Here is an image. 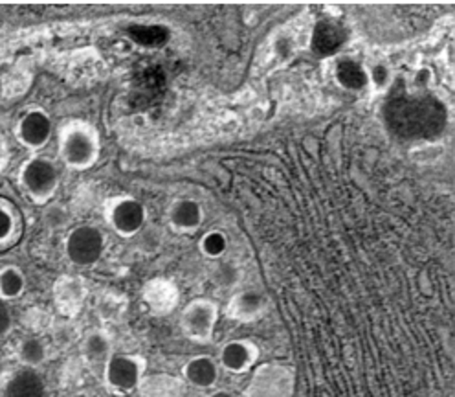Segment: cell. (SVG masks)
<instances>
[{"label": "cell", "instance_id": "484cf974", "mask_svg": "<svg viewBox=\"0 0 455 397\" xmlns=\"http://www.w3.org/2000/svg\"><path fill=\"white\" fill-rule=\"evenodd\" d=\"M212 397H232V395L228 393V392H217V393H213Z\"/></svg>", "mask_w": 455, "mask_h": 397}, {"label": "cell", "instance_id": "7a4b0ae2", "mask_svg": "<svg viewBox=\"0 0 455 397\" xmlns=\"http://www.w3.org/2000/svg\"><path fill=\"white\" fill-rule=\"evenodd\" d=\"M19 182L32 201L46 203L60 184V174L48 158L32 157L20 166Z\"/></svg>", "mask_w": 455, "mask_h": 397}, {"label": "cell", "instance_id": "4fadbf2b", "mask_svg": "<svg viewBox=\"0 0 455 397\" xmlns=\"http://www.w3.org/2000/svg\"><path fill=\"white\" fill-rule=\"evenodd\" d=\"M186 377L201 388H208L217 379V366L208 357H196L186 366Z\"/></svg>", "mask_w": 455, "mask_h": 397}, {"label": "cell", "instance_id": "5b68a950", "mask_svg": "<svg viewBox=\"0 0 455 397\" xmlns=\"http://www.w3.org/2000/svg\"><path fill=\"white\" fill-rule=\"evenodd\" d=\"M15 136L19 140V144H22L24 148L41 150L48 144V140L52 136V120L41 109L28 110L17 122Z\"/></svg>", "mask_w": 455, "mask_h": 397}, {"label": "cell", "instance_id": "2e32d148", "mask_svg": "<svg viewBox=\"0 0 455 397\" xmlns=\"http://www.w3.org/2000/svg\"><path fill=\"white\" fill-rule=\"evenodd\" d=\"M17 234V214L6 198L0 197V248L8 247Z\"/></svg>", "mask_w": 455, "mask_h": 397}, {"label": "cell", "instance_id": "6da1fadb", "mask_svg": "<svg viewBox=\"0 0 455 397\" xmlns=\"http://www.w3.org/2000/svg\"><path fill=\"white\" fill-rule=\"evenodd\" d=\"M386 118L395 133L408 138H424L441 133L446 117L437 100L401 93L389 98Z\"/></svg>", "mask_w": 455, "mask_h": 397}, {"label": "cell", "instance_id": "9c48e42d", "mask_svg": "<svg viewBox=\"0 0 455 397\" xmlns=\"http://www.w3.org/2000/svg\"><path fill=\"white\" fill-rule=\"evenodd\" d=\"M186 331L195 338H208L213 328V309L210 304H193L184 315Z\"/></svg>", "mask_w": 455, "mask_h": 397}, {"label": "cell", "instance_id": "cb8c5ba5", "mask_svg": "<svg viewBox=\"0 0 455 397\" xmlns=\"http://www.w3.org/2000/svg\"><path fill=\"white\" fill-rule=\"evenodd\" d=\"M373 76H375V81L379 83V85H382V83H386V79H387V70H386V67H375V70H373Z\"/></svg>", "mask_w": 455, "mask_h": 397}, {"label": "cell", "instance_id": "ac0fdd59", "mask_svg": "<svg viewBox=\"0 0 455 397\" xmlns=\"http://www.w3.org/2000/svg\"><path fill=\"white\" fill-rule=\"evenodd\" d=\"M171 217H173L175 224L184 226V229H191V226L201 223V208L193 201H180L175 205L173 212H171Z\"/></svg>", "mask_w": 455, "mask_h": 397}, {"label": "cell", "instance_id": "e0dca14e", "mask_svg": "<svg viewBox=\"0 0 455 397\" xmlns=\"http://www.w3.org/2000/svg\"><path fill=\"white\" fill-rule=\"evenodd\" d=\"M129 34L134 41L144 46H160L169 37L167 30L162 26H132L129 28Z\"/></svg>", "mask_w": 455, "mask_h": 397}, {"label": "cell", "instance_id": "5bb4252c", "mask_svg": "<svg viewBox=\"0 0 455 397\" xmlns=\"http://www.w3.org/2000/svg\"><path fill=\"white\" fill-rule=\"evenodd\" d=\"M336 77L344 85V87L351 91H360L367 85V76L362 70V67L351 60H341L336 67Z\"/></svg>", "mask_w": 455, "mask_h": 397}, {"label": "cell", "instance_id": "3957f363", "mask_svg": "<svg viewBox=\"0 0 455 397\" xmlns=\"http://www.w3.org/2000/svg\"><path fill=\"white\" fill-rule=\"evenodd\" d=\"M103 247V236L94 226H77L65 241L68 260L79 267L94 265L101 258Z\"/></svg>", "mask_w": 455, "mask_h": 397}, {"label": "cell", "instance_id": "44dd1931", "mask_svg": "<svg viewBox=\"0 0 455 397\" xmlns=\"http://www.w3.org/2000/svg\"><path fill=\"white\" fill-rule=\"evenodd\" d=\"M203 248L210 256H219V254L226 248V239L222 234H210L204 241H203Z\"/></svg>", "mask_w": 455, "mask_h": 397}, {"label": "cell", "instance_id": "9a60e30c", "mask_svg": "<svg viewBox=\"0 0 455 397\" xmlns=\"http://www.w3.org/2000/svg\"><path fill=\"white\" fill-rule=\"evenodd\" d=\"M251 362L250 348L244 343H230L222 350V364L232 372H241Z\"/></svg>", "mask_w": 455, "mask_h": 397}, {"label": "cell", "instance_id": "8992f818", "mask_svg": "<svg viewBox=\"0 0 455 397\" xmlns=\"http://www.w3.org/2000/svg\"><path fill=\"white\" fill-rule=\"evenodd\" d=\"M107 383L116 388V390H131L140 381V366L134 359L125 355H114L107 362V372H105Z\"/></svg>", "mask_w": 455, "mask_h": 397}, {"label": "cell", "instance_id": "603a6c76", "mask_svg": "<svg viewBox=\"0 0 455 397\" xmlns=\"http://www.w3.org/2000/svg\"><path fill=\"white\" fill-rule=\"evenodd\" d=\"M8 158H10V151H8L6 138H4L3 133H0V174H3V169H4L6 162H8Z\"/></svg>", "mask_w": 455, "mask_h": 397}, {"label": "cell", "instance_id": "ba28073f", "mask_svg": "<svg viewBox=\"0 0 455 397\" xmlns=\"http://www.w3.org/2000/svg\"><path fill=\"white\" fill-rule=\"evenodd\" d=\"M346 43V30L332 20H320L312 34V48L320 55L334 53L341 45Z\"/></svg>", "mask_w": 455, "mask_h": 397}, {"label": "cell", "instance_id": "52a82bcc", "mask_svg": "<svg viewBox=\"0 0 455 397\" xmlns=\"http://www.w3.org/2000/svg\"><path fill=\"white\" fill-rule=\"evenodd\" d=\"M4 397H44V383L36 370L22 368L6 381Z\"/></svg>", "mask_w": 455, "mask_h": 397}, {"label": "cell", "instance_id": "7402d4cb", "mask_svg": "<svg viewBox=\"0 0 455 397\" xmlns=\"http://www.w3.org/2000/svg\"><path fill=\"white\" fill-rule=\"evenodd\" d=\"M12 326H13V317H12V311L8 307V302L0 300V336L8 335Z\"/></svg>", "mask_w": 455, "mask_h": 397}, {"label": "cell", "instance_id": "ffe728a7", "mask_svg": "<svg viewBox=\"0 0 455 397\" xmlns=\"http://www.w3.org/2000/svg\"><path fill=\"white\" fill-rule=\"evenodd\" d=\"M237 311L244 317L259 313V309L263 307V298L255 293H244L239 300H237Z\"/></svg>", "mask_w": 455, "mask_h": 397}, {"label": "cell", "instance_id": "d4e9b609", "mask_svg": "<svg viewBox=\"0 0 455 397\" xmlns=\"http://www.w3.org/2000/svg\"><path fill=\"white\" fill-rule=\"evenodd\" d=\"M6 379V361L3 357V353H0V381Z\"/></svg>", "mask_w": 455, "mask_h": 397}, {"label": "cell", "instance_id": "7c38bea8", "mask_svg": "<svg viewBox=\"0 0 455 397\" xmlns=\"http://www.w3.org/2000/svg\"><path fill=\"white\" fill-rule=\"evenodd\" d=\"M15 355L24 368L36 370L37 366H41L46 361V346L41 338L28 336V338L20 340Z\"/></svg>", "mask_w": 455, "mask_h": 397}, {"label": "cell", "instance_id": "d6986e66", "mask_svg": "<svg viewBox=\"0 0 455 397\" xmlns=\"http://www.w3.org/2000/svg\"><path fill=\"white\" fill-rule=\"evenodd\" d=\"M110 344L105 335L92 333L87 340H84V353L91 361H103L108 355Z\"/></svg>", "mask_w": 455, "mask_h": 397}, {"label": "cell", "instance_id": "30bf717a", "mask_svg": "<svg viewBox=\"0 0 455 397\" xmlns=\"http://www.w3.org/2000/svg\"><path fill=\"white\" fill-rule=\"evenodd\" d=\"M144 223V208L136 201H122L112 210V224L122 234L136 232Z\"/></svg>", "mask_w": 455, "mask_h": 397}, {"label": "cell", "instance_id": "8fae6325", "mask_svg": "<svg viewBox=\"0 0 455 397\" xmlns=\"http://www.w3.org/2000/svg\"><path fill=\"white\" fill-rule=\"evenodd\" d=\"M26 289V276L17 265L0 267V300L10 302L19 298Z\"/></svg>", "mask_w": 455, "mask_h": 397}, {"label": "cell", "instance_id": "277c9868", "mask_svg": "<svg viewBox=\"0 0 455 397\" xmlns=\"http://www.w3.org/2000/svg\"><path fill=\"white\" fill-rule=\"evenodd\" d=\"M61 157L74 169L89 167L96 157L94 134L81 126H72L61 134Z\"/></svg>", "mask_w": 455, "mask_h": 397}]
</instances>
